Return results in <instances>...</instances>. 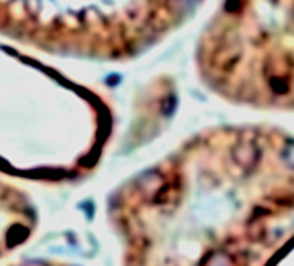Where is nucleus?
<instances>
[{"label": "nucleus", "instance_id": "f257e3e1", "mask_svg": "<svg viewBox=\"0 0 294 266\" xmlns=\"http://www.w3.org/2000/svg\"><path fill=\"white\" fill-rule=\"evenodd\" d=\"M200 0H168V5L176 13H188L190 9H194Z\"/></svg>", "mask_w": 294, "mask_h": 266}, {"label": "nucleus", "instance_id": "f03ea898", "mask_svg": "<svg viewBox=\"0 0 294 266\" xmlns=\"http://www.w3.org/2000/svg\"><path fill=\"white\" fill-rule=\"evenodd\" d=\"M241 7V0H229L227 4H225V9H227L229 13H236V11H240Z\"/></svg>", "mask_w": 294, "mask_h": 266}, {"label": "nucleus", "instance_id": "7ed1b4c3", "mask_svg": "<svg viewBox=\"0 0 294 266\" xmlns=\"http://www.w3.org/2000/svg\"><path fill=\"white\" fill-rule=\"evenodd\" d=\"M286 158L291 165H294V144H289L287 146V151H286Z\"/></svg>", "mask_w": 294, "mask_h": 266}]
</instances>
